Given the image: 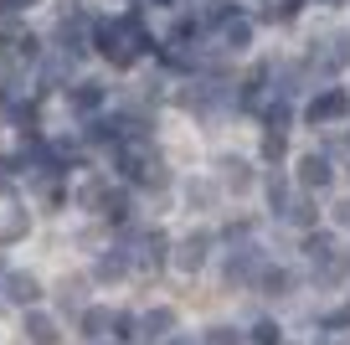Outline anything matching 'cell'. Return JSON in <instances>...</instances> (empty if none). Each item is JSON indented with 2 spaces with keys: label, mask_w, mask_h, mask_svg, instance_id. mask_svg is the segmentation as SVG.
Segmentation results:
<instances>
[{
  "label": "cell",
  "mask_w": 350,
  "mask_h": 345,
  "mask_svg": "<svg viewBox=\"0 0 350 345\" xmlns=\"http://www.w3.org/2000/svg\"><path fill=\"white\" fill-rule=\"evenodd\" d=\"M206 248H211V238L206 232H191L180 248H175V268H186V273H196L201 263H206Z\"/></svg>",
  "instance_id": "cell-1"
},
{
  "label": "cell",
  "mask_w": 350,
  "mask_h": 345,
  "mask_svg": "<svg viewBox=\"0 0 350 345\" xmlns=\"http://www.w3.org/2000/svg\"><path fill=\"white\" fill-rule=\"evenodd\" d=\"M5 299H16V304L31 309V304L42 299V283H36L31 273H5Z\"/></svg>",
  "instance_id": "cell-2"
},
{
  "label": "cell",
  "mask_w": 350,
  "mask_h": 345,
  "mask_svg": "<svg viewBox=\"0 0 350 345\" xmlns=\"http://www.w3.org/2000/svg\"><path fill=\"white\" fill-rule=\"evenodd\" d=\"M345 108H350L345 93H319L314 103H309V124H329V119H340Z\"/></svg>",
  "instance_id": "cell-3"
},
{
  "label": "cell",
  "mask_w": 350,
  "mask_h": 345,
  "mask_svg": "<svg viewBox=\"0 0 350 345\" xmlns=\"http://www.w3.org/2000/svg\"><path fill=\"white\" fill-rule=\"evenodd\" d=\"M165 253H170V238H165L160 227H154V232H144V242H139V268H160Z\"/></svg>",
  "instance_id": "cell-4"
},
{
  "label": "cell",
  "mask_w": 350,
  "mask_h": 345,
  "mask_svg": "<svg viewBox=\"0 0 350 345\" xmlns=\"http://www.w3.org/2000/svg\"><path fill=\"white\" fill-rule=\"evenodd\" d=\"M329 175L335 170H329L325 155H304V160H299V181H304L309 191H314V186H329Z\"/></svg>",
  "instance_id": "cell-5"
},
{
  "label": "cell",
  "mask_w": 350,
  "mask_h": 345,
  "mask_svg": "<svg viewBox=\"0 0 350 345\" xmlns=\"http://www.w3.org/2000/svg\"><path fill=\"white\" fill-rule=\"evenodd\" d=\"M217 170H221V186H232V191H247V186H252L247 160H232V155H221V160H217Z\"/></svg>",
  "instance_id": "cell-6"
},
{
  "label": "cell",
  "mask_w": 350,
  "mask_h": 345,
  "mask_svg": "<svg viewBox=\"0 0 350 345\" xmlns=\"http://www.w3.org/2000/svg\"><path fill=\"white\" fill-rule=\"evenodd\" d=\"M26 340L31 345H57L62 335H57V320H46V314H26Z\"/></svg>",
  "instance_id": "cell-7"
},
{
  "label": "cell",
  "mask_w": 350,
  "mask_h": 345,
  "mask_svg": "<svg viewBox=\"0 0 350 345\" xmlns=\"http://www.w3.org/2000/svg\"><path fill=\"white\" fill-rule=\"evenodd\" d=\"M170 330H175V309H154V314H144V340H170Z\"/></svg>",
  "instance_id": "cell-8"
},
{
  "label": "cell",
  "mask_w": 350,
  "mask_h": 345,
  "mask_svg": "<svg viewBox=\"0 0 350 345\" xmlns=\"http://www.w3.org/2000/svg\"><path fill=\"white\" fill-rule=\"evenodd\" d=\"M113 330V314L109 309H83V340H103Z\"/></svg>",
  "instance_id": "cell-9"
},
{
  "label": "cell",
  "mask_w": 350,
  "mask_h": 345,
  "mask_svg": "<svg viewBox=\"0 0 350 345\" xmlns=\"http://www.w3.org/2000/svg\"><path fill=\"white\" fill-rule=\"evenodd\" d=\"M252 273H258V253H252V248H242L237 258L227 263V283H247Z\"/></svg>",
  "instance_id": "cell-10"
},
{
  "label": "cell",
  "mask_w": 350,
  "mask_h": 345,
  "mask_svg": "<svg viewBox=\"0 0 350 345\" xmlns=\"http://www.w3.org/2000/svg\"><path fill=\"white\" fill-rule=\"evenodd\" d=\"M304 253L309 258L319 263V268H325L329 258H335V238H329V232H309V242H304Z\"/></svg>",
  "instance_id": "cell-11"
},
{
  "label": "cell",
  "mask_w": 350,
  "mask_h": 345,
  "mask_svg": "<svg viewBox=\"0 0 350 345\" xmlns=\"http://www.w3.org/2000/svg\"><path fill=\"white\" fill-rule=\"evenodd\" d=\"M103 103V88L98 83H77L72 88V108H83V114H93V108Z\"/></svg>",
  "instance_id": "cell-12"
},
{
  "label": "cell",
  "mask_w": 350,
  "mask_h": 345,
  "mask_svg": "<svg viewBox=\"0 0 350 345\" xmlns=\"http://www.w3.org/2000/svg\"><path fill=\"white\" fill-rule=\"evenodd\" d=\"M288 283H294V279H288L284 268H262V273H258V289H262V294H284Z\"/></svg>",
  "instance_id": "cell-13"
},
{
  "label": "cell",
  "mask_w": 350,
  "mask_h": 345,
  "mask_svg": "<svg viewBox=\"0 0 350 345\" xmlns=\"http://www.w3.org/2000/svg\"><path fill=\"white\" fill-rule=\"evenodd\" d=\"M83 289H88L83 279H62V289H57V294H62V309H67V314L83 309Z\"/></svg>",
  "instance_id": "cell-14"
},
{
  "label": "cell",
  "mask_w": 350,
  "mask_h": 345,
  "mask_svg": "<svg viewBox=\"0 0 350 345\" xmlns=\"http://www.w3.org/2000/svg\"><path fill=\"white\" fill-rule=\"evenodd\" d=\"M129 273V258L124 253H109V258H98V279H124Z\"/></svg>",
  "instance_id": "cell-15"
},
{
  "label": "cell",
  "mask_w": 350,
  "mask_h": 345,
  "mask_svg": "<svg viewBox=\"0 0 350 345\" xmlns=\"http://www.w3.org/2000/svg\"><path fill=\"white\" fill-rule=\"evenodd\" d=\"M26 227H31V216H5V222H0V242H16V238H26Z\"/></svg>",
  "instance_id": "cell-16"
},
{
  "label": "cell",
  "mask_w": 350,
  "mask_h": 345,
  "mask_svg": "<svg viewBox=\"0 0 350 345\" xmlns=\"http://www.w3.org/2000/svg\"><path fill=\"white\" fill-rule=\"evenodd\" d=\"M103 216H109V222H124V216H129V196H103Z\"/></svg>",
  "instance_id": "cell-17"
},
{
  "label": "cell",
  "mask_w": 350,
  "mask_h": 345,
  "mask_svg": "<svg viewBox=\"0 0 350 345\" xmlns=\"http://www.w3.org/2000/svg\"><path fill=\"white\" fill-rule=\"evenodd\" d=\"M247 36H252L247 21H227V47H237V52H242V47H247Z\"/></svg>",
  "instance_id": "cell-18"
},
{
  "label": "cell",
  "mask_w": 350,
  "mask_h": 345,
  "mask_svg": "<svg viewBox=\"0 0 350 345\" xmlns=\"http://www.w3.org/2000/svg\"><path fill=\"white\" fill-rule=\"evenodd\" d=\"M288 216H294L299 227H309V222H314V201H309V196H299V201L288 206Z\"/></svg>",
  "instance_id": "cell-19"
},
{
  "label": "cell",
  "mask_w": 350,
  "mask_h": 345,
  "mask_svg": "<svg viewBox=\"0 0 350 345\" xmlns=\"http://www.w3.org/2000/svg\"><path fill=\"white\" fill-rule=\"evenodd\" d=\"M206 345H242V335L227 330V324H217V330H206Z\"/></svg>",
  "instance_id": "cell-20"
},
{
  "label": "cell",
  "mask_w": 350,
  "mask_h": 345,
  "mask_svg": "<svg viewBox=\"0 0 350 345\" xmlns=\"http://www.w3.org/2000/svg\"><path fill=\"white\" fill-rule=\"evenodd\" d=\"M325 330H350V299L340 304L335 314H325Z\"/></svg>",
  "instance_id": "cell-21"
},
{
  "label": "cell",
  "mask_w": 350,
  "mask_h": 345,
  "mask_svg": "<svg viewBox=\"0 0 350 345\" xmlns=\"http://www.w3.org/2000/svg\"><path fill=\"white\" fill-rule=\"evenodd\" d=\"M139 181H144V186H165L170 175H165V165H160V160H150V165H144V175H139Z\"/></svg>",
  "instance_id": "cell-22"
},
{
  "label": "cell",
  "mask_w": 350,
  "mask_h": 345,
  "mask_svg": "<svg viewBox=\"0 0 350 345\" xmlns=\"http://www.w3.org/2000/svg\"><path fill=\"white\" fill-rule=\"evenodd\" d=\"M262 155H268V160H278V155H284V134H278V129H268V140H262Z\"/></svg>",
  "instance_id": "cell-23"
},
{
  "label": "cell",
  "mask_w": 350,
  "mask_h": 345,
  "mask_svg": "<svg viewBox=\"0 0 350 345\" xmlns=\"http://www.w3.org/2000/svg\"><path fill=\"white\" fill-rule=\"evenodd\" d=\"M113 330H119V340H134V314H113Z\"/></svg>",
  "instance_id": "cell-24"
},
{
  "label": "cell",
  "mask_w": 350,
  "mask_h": 345,
  "mask_svg": "<svg viewBox=\"0 0 350 345\" xmlns=\"http://www.w3.org/2000/svg\"><path fill=\"white\" fill-rule=\"evenodd\" d=\"M252 340H258V345H278V330H273V324H258V330H252Z\"/></svg>",
  "instance_id": "cell-25"
},
{
  "label": "cell",
  "mask_w": 350,
  "mask_h": 345,
  "mask_svg": "<svg viewBox=\"0 0 350 345\" xmlns=\"http://www.w3.org/2000/svg\"><path fill=\"white\" fill-rule=\"evenodd\" d=\"M211 196H217V191H211V186H191V206H206Z\"/></svg>",
  "instance_id": "cell-26"
},
{
  "label": "cell",
  "mask_w": 350,
  "mask_h": 345,
  "mask_svg": "<svg viewBox=\"0 0 350 345\" xmlns=\"http://www.w3.org/2000/svg\"><path fill=\"white\" fill-rule=\"evenodd\" d=\"M335 222H340V227H350V201H340V206H335Z\"/></svg>",
  "instance_id": "cell-27"
},
{
  "label": "cell",
  "mask_w": 350,
  "mask_h": 345,
  "mask_svg": "<svg viewBox=\"0 0 350 345\" xmlns=\"http://www.w3.org/2000/svg\"><path fill=\"white\" fill-rule=\"evenodd\" d=\"M345 155H350V134H345Z\"/></svg>",
  "instance_id": "cell-28"
},
{
  "label": "cell",
  "mask_w": 350,
  "mask_h": 345,
  "mask_svg": "<svg viewBox=\"0 0 350 345\" xmlns=\"http://www.w3.org/2000/svg\"><path fill=\"white\" fill-rule=\"evenodd\" d=\"M0 5H16V0H0Z\"/></svg>",
  "instance_id": "cell-29"
},
{
  "label": "cell",
  "mask_w": 350,
  "mask_h": 345,
  "mask_svg": "<svg viewBox=\"0 0 350 345\" xmlns=\"http://www.w3.org/2000/svg\"><path fill=\"white\" fill-rule=\"evenodd\" d=\"M278 345H284V340H278Z\"/></svg>",
  "instance_id": "cell-30"
},
{
  "label": "cell",
  "mask_w": 350,
  "mask_h": 345,
  "mask_svg": "<svg viewBox=\"0 0 350 345\" xmlns=\"http://www.w3.org/2000/svg\"><path fill=\"white\" fill-rule=\"evenodd\" d=\"M345 345H350V340H345Z\"/></svg>",
  "instance_id": "cell-31"
}]
</instances>
